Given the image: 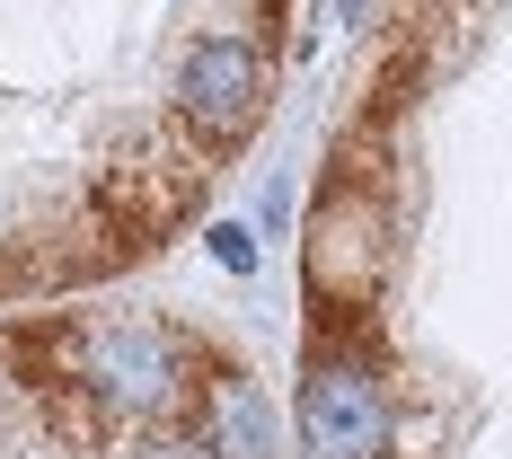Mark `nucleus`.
I'll return each mask as SVG.
<instances>
[{
	"mask_svg": "<svg viewBox=\"0 0 512 459\" xmlns=\"http://www.w3.org/2000/svg\"><path fill=\"white\" fill-rule=\"evenodd\" d=\"M27 389L53 433L98 451L124 433L186 424V407L204 398V371L195 345L159 318H62L27 336Z\"/></svg>",
	"mask_w": 512,
	"mask_h": 459,
	"instance_id": "1",
	"label": "nucleus"
},
{
	"mask_svg": "<svg viewBox=\"0 0 512 459\" xmlns=\"http://www.w3.org/2000/svg\"><path fill=\"white\" fill-rule=\"evenodd\" d=\"M274 106V62L256 36H195L177 62V124L204 151H239Z\"/></svg>",
	"mask_w": 512,
	"mask_h": 459,
	"instance_id": "2",
	"label": "nucleus"
},
{
	"mask_svg": "<svg viewBox=\"0 0 512 459\" xmlns=\"http://www.w3.org/2000/svg\"><path fill=\"white\" fill-rule=\"evenodd\" d=\"M301 459H389V389L380 362L309 345L301 362Z\"/></svg>",
	"mask_w": 512,
	"mask_h": 459,
	"instance_id": "3",
	"label": "nucleus"
},
{
	"mask_svg": "<svg viewBox=\"0 0 512 459\" xmlns=\"http://www.w3.org/2000/svg\"><path fill=\"white\" fill-rule=\"evenodd\" d=\"M380 283H389V204L362 177H336L309 221V292L327 301V318H354L380 301Z\"/></svg>",
	"mask_w": 512,
	"mask_h": 459,
	"instance_id": "4",
	"label": "nucleus"
},
{
	"mask_svg": "<svg viewBox=\"0 0 512 459\" xmlns=\"http://www.w3.org/2000/svg\"><path fill=\"white\" fill-rule=\"evenodd\" d=\"M204 451L212 459H274V407L256 398V380L239 371H204Z\"/></svg>",
	"mask_w": 512,
	"mask_h": 459,
	"instance_id": "5",
	"label": "nucleus"
},
{
	"mask_svg": "<svg viewBox=\"0 0 512 459\" xmlns=\"http://www.w3.org/2000/svg\"><path fill=\"white\" fill-rule=\"evenodd\" d=\"M133 459H212V451H204V433H186V424L168 433V424H159V433H142V442H133Z\"/></svg>",
	"mask_w": 512,
	"mask_h": 459,
	"instance_id": "6",
	"label": "nucleus"
},
{
	"mask_svg": "<svg viewBox=\"0 0 512 459\" xmlns=\"http://www.w3.org/2000/svg\"><path fill=\"white\" fill-rule=\"evenodd\" d=\"M212 256H221L230 274H256V230L248 221H221V230H212Z\"/></svg>",
	"mask_w": 512,
	"mask_h": 459,
	"instance_id": "7",
	"label": "nucleus"
},
{
	"mask_svg": "<svg viewBox=\"0 0 512 459\" xmlns=\"http://www.w3.org/2000/svg\"><path fill=\"white\" fill-rule=\"evenodd\" d=\"M354 9H362V0H336V18H354Z\"/></svg>",
	"mask_w": 512,
	"mask_h": 459,
	"instance_id": "8",
	"label": "nucleus"
}]
</instances>
